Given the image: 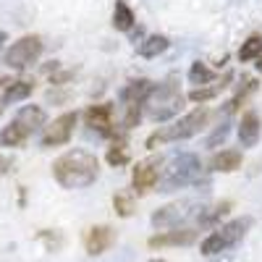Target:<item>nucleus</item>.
<instances>
[{
	"instance_id": "1",
	"label": "nucleus",
	"mask_w": 262,
	"mask_h": 262,
	"mask_svg": "<svg viewBox=\"0 0 262 262\" xmlns=\"http://www.w3.org/2000/svg\"><path fill=\"white\" fill-rule=\"evenodd\" d=\"M100 176V160L97 155L86 149H69L53 163V179L63 189H86Z\"/></svg>"
},
{
	"instance_id": "2",
	"label": "nucleus",
	"mask_w": 262,
	"mask_h": 262,
	"mask_svg": "<svg viewBox=\"0 0 262 262\" xmlns=\"http://www.w3.org/2000/svg\"><path fill=\"white\" fill-rule=\"evenodd\" d=\"M212 118V111L210 107H194V111H189L186 116H181L179 121H173L170 126H163L158 131H152V134L147 137L144 147L147 149H155L158 144H168V142H181V139H189L194 134H200V131L210 123Z\"/></svg>"
},
{
	"instance_id": "3",
	"label": "nucleus",
	"mask_w": 262,
	"mask_h": 262,
	"mask_svg": "<svg viewBox=\"0 0 262 262\" xmlns=\"http://www.w3.org/2000/svg\"><path fill=\"white\" fill-rule=\"evenodd\" d=\"M252 228V217L244 215V217H236V221H228L223 226H217L210 236L202 238V244H200V252L205 257H212V254H223L226 249L236 247L242 238L249 233Z\"/></svg>"
},
{
	"instance_id": "4",
	"label": "nucleus",
	"mask_w": 262,
	"mask_h": 262,
	"mask_svg": "<svg viewBox=\"0 0 262 262\" xmlns=\"http://www.w3.org/2000/svg\"><path fill=\"white\" fill-rule=\"evenodd\" d=\"M202 173V163L196 155H191V152H184V155L173 158L168 163V168H163L160 173V191H176V189H184L189 184H194L196 179H200Z\"/></svg>"
},
{
	"instance_id": "5",
	"label": "nucleus",
	"mask_w": 262,
	"mask_h": 262,
	"mask_svg": "<svg viewBox=\"0 0 262 262\" xmlns=\"http://www.w3.org/2000/svg\"><path fill=\"white\" fill-rule=\"evenodd\" d=\"M152 84L149 79H134L128 81L123 90H121V102H123V128H134L139 121H142V111L149 100V92H152Z\"/></svg>"
},
{
	"instance_id": "6",
	"label": "nucleus",
	"mask_w": 262,
	"mask_h": 262,
	"mask_svg": "<svg viewBox=\"0 0 262 262\" xmlns=\"http://www.w3.org/2000/svg\"><path fill=\"white\" fill-rule=\"evenodd\" d=\"M181 102H184V95H181V90L176 86L173 79H168L160 86H152L149 100H147L149 118L152 121H168L170 116H176L181 111Z\"/></svg>"
},
{
	"instance_id": "7",
	"label": "nucleus",
	"mask_w": 262,
	"mask_h": 262,
	"mask_svg": "<svg viewBox=\"0 0 262 262\" xmlns=\"http://www.w3.org/2000/svg\"><path fill=\"white\" fill-rule=\"evenodd\" d=\"M42 37L39 34H24V37H18L13 45L6 50L3 55V63L8 66V69L13 71H24L29 69V66H34L42 55Z\"/></svg>"
},
{
	"instance_id": "8",
	"label": "nucleus",
	"mask_w": 262,
	"mask_h": 262,
	"mask_svg": "<svg viewBox=\"0 0 262 262\" xmlns=\"http://www.w3.org/2000/svg\"><path fill=\"white\" fill-rule=\"evenodd\" d=\"M79 123V113L76 111H66L58 118H53L45 131H42V147H60V144H69L74 131Z\"/></svg>"
},
{
	"instance_id": "9",
	"label": "nucleus",
	"mask_w": 262,
	"mask_h": 262,
	"mask_svg": "<svg viewBox=\"0 0 262 262\" xmlns=\"http://www.w3.org/2000/svg\"><path fill=\"white\" fill-rule=\"evenodd\" d=\"M160 173H163V158H158V155L144 158L134 165V170H131V186H134L137 194H149L158 186Z\"/></svg>"
},
{
	"instance_id": "10",
	"label": "nucleus",
	"mask_w": 262,
	"mask_h": 262,
	"mask_svg": "<svg viewBox=\"0 0 262 262\" xmlns=\"http://www.w3.org/2000/svg\"><path fill=\"white\" fill-rule=\"evenodd\" d=\"M113 244H116V228L113 226L100 223V226H90L84 231V252L90 257L105 254Z\"/></svg>"
},
{
	"instance_id": "11",
	"label": "nucleus",
	"mask_w": 262,
	"mask_h": 262,
	"mask_svg": "<svg viewBox=\"0 0 262 262\" xmlns=\"http://www.w3.org/2000/svg\"><path fill=\"white\" fill-rule=\"evenodd\" d=\"M84 121L86 126H90L92 131H97V134L102 137H111L113 134V105L111 102H97V105H90L84 111Z\"/></svg>"
},
{
	"instance_id": "12",
	"label": "nucleus",
	"mask_w": 262,
	"mask_h": 262,
	"mask_svg": "<svg viewBox=\"0 0 262 262\" xmlns=\"http://www.w3.org/2000/svg\"><path fill=\"white\" fill-rule=\"evenodd\" d=\"M196 238L194 228H170V231H160L155 236L147 238L149 249H165V247H186Z\"/></svg>"
},
{
	"instance_id": "13",
	"label": "nucleus",
	"mask_w": 262,
	"mask_h": 262,
	"mask_svg": "<svg viewBox=\"0 0 262 262\" xmlns=\"http://www.w3.org/2000/svg\"><path fill=\"white\" fill-rule=\"evenodd\" d=\"M259 137H262V118L257 111H247L238 121V142L244 149H252L259 144Z\"/></svg>"
},
{
	"instance_id": "14",
	"label": "nucleus",
	"mask_w": 262,
	"mask_h": 262,
	"mask_svg": "<svg viewBox=\"0 0 262 262\" xmlns=\"http://www.w3.org/2000/svg\"><path fill=\"white\" fill-rule=\"evenodd\" d=\"M186 207H189V202H173V205H165V207L155 210L152 212V226L160 228V231L176 228L181 223V217L186 215Z\"/></svg>"
},
{
	"instance_id": "15",
	"label": "nucleus",
	"mask_w": 262,
	"mask_h": 262,
	"mask_svg": "<svg viewBox=\"0 0 262 262\" xmlns=\"http://www.w3.org/2000/svg\"><path fill=\"white\" fill-rule=\"evenodd\" d=\"M244 163V155L242 149H221L215 152L212 160H210V170H217V173H233L238 170Z\"/></svg>"
},
{
	"instance_id": "16",
	"label": "nucleus",
	"mask_w": 262,
	"mask_h": 262,
	"mask_svg": "<svg viewBox=\"0 0 262 262\" xmlns=\"http://www.w3.org/2000/svg\"><path fill=\"white\" fill-rule=\"evenodd\" d=\"M13 121H18L21 126L29 128L32 134H34V128L45 126V107H39V105H24V107H18V113H16Z\"/></svg>"
},
{
	"instance_id": "17",
	"label": "nucleus",
	"mask_w": 262,
	"mask_h": 262,
	"mask_svg": "<svg viewBox=\"0 0 262 262\" xmlns=\"http://www.w3.org/2000/svg\"><path fill=\"white\" fill-rule=\"evenodd\" d=\"M32 137V131L24 128L18 121H11L3 131H0V147H21Z\"/></svg>"
},
{
	"instance_id": "18",
	"label": "nucleus",
	"mask_w": 262,
	"mask_h": 262,
	"mask_svg": "<svg viewBox=\"0 0 262 262\" xmlns=\"http://www.w3.org/2000/svg\"><path fill=\"white\" fill-rule=\"evenodd\" d=\"M137 24V16L134 8H131L126 0H116V8H113V27L118 32H131Z\"/></svg>"
},
{
	"instance_id": "19",
	"label": "nucleus",
	"mask_w": 262,
	"mask_h": 262,
	"mask_svg": "<svg viewBox=\"0 0 262 262\" xmlns=\"http://www.w3.org/2000/svg\"><path fill=\"white\" fill-rule=\"evenodd\" d=\"M34 92V81L32 79H8L6 86V105L18 102V100H27Z\"/></svg>"
},
{
	"instance_id": "20",
	"label": "nucleus",
	"mask_w": 262,
	"mask_h": 262,
	"mask_svg": "<svg viewBox=\"0 0 262 262\" xmlns=\"http://www.w3.org/2000/svg\"><path fill=\"white\" fill-rule=\"evenodd\" d=\"M231 210H233V202L231 200H221V202H215L212 207H207L205 212H200L196 221H200V226H215L217 221H223Z\"/></svg>"
},
{
	"instance_id": "21",
	"label": "nucleus",
	"mask_w": 262,
	"mask_h": 262,
	"mask_svg": "<svg viewBox=\"0 0 262 262\" xmlns=\"http://www.w3.org/2000/svg\"><path fill=\"white\" fill-rule=\"evenodd\" d=\"M170 48V42L165 34H149L142 45H139V55L142 58H158L160 53H165Z\"/></svg>"
},
{
	"instance_id": "22",
	"label": "nucleus",
	"mask_w": 262,
	"mask_h": 262,
	"mask_svg": "<svg viewBox=\"0 0 262 262\" xmlns=\"http://www.w3.org/2000/svg\"><path fill=\"white\" fill-rule=\"evenodd\" d=\"M189 81L196 84V86H207V84H215V71L210 69L207 63L202 60H194L189 66Z\"/></svg>"
},
{
	"instance_id": "23",
	"label": "nucleus",
	"mask_w": 262,
	"mask_h": 262,
	"mask_svg": "<svg viewBox=\"0 0 262 262\" xmlns=\"http://www.w3.org/2000/svg\"><path fill=\"white\" fill-rule=\"evenodd\" d=\"M262 55V34H252L244 39V45L238 48V60L242 63H252Z\"/></svg>"
},
{
	"instance_id": "24",
	"label": "nucleus",
	"mask_w": 262,
	"mask_h": 262,
	"mask_svg": "<svg viewBox=\"0 0 262 262\" xmlns=\"http://www.w3.org/2000/svg\"><path fill=\"white\" fill-rule=\"evenodd\" d=\"M113 210L118 217H131L137 210V200H134V194L131 191H118L113 194Z\"/></svg>"
},
{
	"instance_id": "25",
	"label": "nucleus",
	"mask_w": 262,
	"mask_h": 262,
	"mask_svg": "<svg viewBox=\"0 0 262 262\" xmlns=\"http://www.w3.org/2000/svg\"><path fill=\"white\" fill-rule=\"evenodd\" d=\"M105 160H107V165H113V168H121V165H126L131 158H128V147L121 142V144H113L111 149H107V155H105Z\"/></svg>"
},
{
	"instance_id": "26",
	"label": "nucleus",
	"mask_w": 262,
	"mask_h": 262,
	"mask_svg": "<svg viewBox=\"0 0 262 262\" xmlns=\"http://www.w3.org/2000/svg\"><path fill=\"white\" fill-rule=\"evenodd\" d=\"M223 86H226V84H215V86H194V90L189 92V100H191V102H207V100H212V97L221 95Z\"/></svg>"
},
{
	"instance_id": "27",
	"label": "nucleus",
	"mask_w": 262,
	"mask_h": 262,
	"mask_svg": "<svg viewBox=\"0 0 262 262\" xmlns=\"http://www.w3.org/2000/svg\"><path fill=\"white\" fill-rule=\"evenodd\" d=\"M39 242H45L50 252H55V249L63 247V238H60L58 233H53V231H42V233H39Z\"/></svg>"
},
{
	"instance_id": "28",
	"label": "nucleus",
	"mask_w": 262,
	"mask_h": 262,
	"mask_svg": "<svg viewBox=\"0 0 262 262\" xmlns=\"http://www.w3.org/2000/svg\"><path fill=\"white\" fill-rule=\"evenodd\" d=\"M226 137H228V126H221V128L215 131V137H210V139H207V144H210V147H215L217 142L226 139Z\"/></svg>"
},
{
	"instance_id": "29",
	"label": "nucleus",
	"mask_w": 262,
	"mask_h": 262,
	"mask_svg": "<svg viewBox=\"0 0 262 262\" xmlns=\"http://www.w3.org/2000/svg\"><path fill=\"white\" fill-rule=\"evenodd\" d=\"M11 165H13V160L8 155H0V176H6V173L11 170Z\"/></svg>"
},
{
	"instance_id": "30",
	"label": "nucleus",
	"mask_w": 262,
	"mask_h": 262,
	"mask_svg": "<svg viewBox=\"0 0 262 262\" xmlns=\"http://www.w3.org/2000/svg\"><path fill=\"white\" fill-rule=\"evenodd\" d=\"M6 86H8V79H0V113L6 111Z\"/></svg>"
},
{
	"instance_id": "31",
	"label": "nucleus",
	"mask_w": 262,
	"mask_h": 262,
	"mask_svg": "<svg viewBox=\"0 0 262 262\" xmlns=\"http://www.w3.org/2000/svg\"><path fill=\"white\" fill-rule=\"evenodd\" d=\"M3 45H6V32H0V50H3Z\"/></svg>"
},
{
	"instance_id": "32",
	"label": "nucleus",
	"mask_w": 262,
	"mask_h": 262,
	"mask_svg": "<svg viewBox=\"0 0 262 262\" xmlns=\"http://www.w3.org/2000/svg\"><path fill=\"white\" fill-rule=\"evenodd\" d=\"M257 71H262V55L257 58Z\"/></svg>"
},
{
	"instance_id": "33",
	"label": "nucleus",
	"mask_w": 262,
	"mask_h": 262,
	"mask_svg": "<svg viewBox=\"0 0 262 262\" xmlns=\"http://www.w3.org/2000/svg\"><path fill=\"white\" fill-rule=\"evenodd\" d=\"M149 262H168V259H160V257H155V259H149Z\"/></svg>"
}]
</instances>
